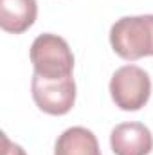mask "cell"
Listing matches in <instances>:
<instances>
[{"label":"cell","mask_w":153,"mask_h":155,"mask_svg":"<svg viewBox=\"0 0 153 155\" xmlns=\"http://www.w3.org/2000/svg\"><path fill=\"white\" fill-rule=\"evenodd\" d=\"M54 155H101L96 135L85 126L67 128L54 144Z\"/></svg>","instance_id":"obj_7"},{"label":"cell","mask_w":153,"mask_h":155,"mask_svg":"<svg viewBox=\"0 0 153 155\" xmlns=\"http://www.w3.org/2000/svg\"><path fill=\"white\" fill-rule=\"evenodd\" d=\"M31 92L36 107L49 116H65L76 103V83L72 76L63 79H45L34 74Z\"/></svg>","instance_id":"obj_4"},{"label":"cell","mask_w":153,"mask_h":155,"mask_svg":"<svg viewBox=\"0 0 153 155\" xmlns=\"http://www.w3.org/2000/svg\"><path fill=\"white\" fill-rule=\"evenodd\" d=\"M110 45L128 61L153 56V15L119 18L110 29Z\"/></svg>","instance_id":"obj_1"},{"label":"cell","mask_w":153,"mask_h":155,"mask_svg":"<svg viewBox=\"0 0 153 155\" xmlns=\"http://www.w3.org/2000/svg\"><path fill=\"white\" fill-rule=\"evenodd\" d=\"M38 16L36 0H0V27L5 33H25Z\"/></svg>","instance_id":"obj_6"},{"label":"cell","mask_w":153,"mask_h":155,"mask_svg":"<svg viewBox=\"0 0 153 155\" xmlns=\"http://www.w3.org/2000/svg\"><path fill=\"white\" fill-rule=\"evenodd\" d=\"M110 96L121 110H141L151 96V79L144 69L124 65L117 69L110 79Z\"/></svg>","instance_id":"obj_3"},{"label":"cell","mask_w":153,"mask_h":155,"mask_svg":"<svg viewBox=\"0 0 153 155\" xmlns=\"http://www.w3.org/2000/svg\"><path fill=\"white\" fill-rule=\"evenodd\" d=\"M110 146L115 155H150L153 135L142 123H121L110 134Z\"/></svg>","instance_id":"obj_5"},{"label":"cell","mask_w":153,"mask_h":155,"mask_svg":"<svg viewBox=\"0 0 153 155\" xmlns=\"http://www.w3.org/2000/svg\"><path fill=\"white\" fill-rule=\"evenodd\" d=\"M2 143H4V148H2V155H27L25 150L20 146V144H15L9 141V137L5 134H2Z\"/></svg>","instance_id":"obj_8"},{"label":"cell","mask_w":153,"mask_h":155,"mask_svg":"<svg viewBox=\"0 0 153 155\" xmlns=\"http://www.w3.org/2000/svg\"><path fill=\"white\" fill-rule=\"evenodd\" d=\"M31 63L34 74L45 79H63L72 76L74 54L61 36L43 33L31 45Z\"/></svg>","instance_id":"obj_2"}]
</instances>
